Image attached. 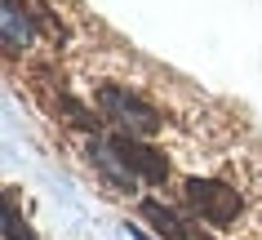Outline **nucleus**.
I'll return each mask as SVG.
<instances>
[{
	"instance_id": "nucleus-1",
	"label": "nucleus",
	"mask_w": 262,
	"mask_h": 240,
	"mask_svg": "<svg viewBox=\"0 0 262 240\" xmlns=\"http://www.w3.org/2000/svg\"><path fill=\"white\" fill-rule=\"evenodd\" d=\"M98 112L107 116L111 125H120V134H129V138H151L156 129H160V112L147 107L142 98H134V94L120 89V85H102L98 89Z\"/></svg>"
},
{
	"instance_id": "nucleus-2",
	"label": "nucleus",
	"mask_w": 262,
	"mask_h": 240,
	"mask_svg": "<svg viewBox=\"0 0 262 240\" xmlns=\"http://www.w3.org/2000/svg\"><path fill=\"white\" fill-rule=\"evenodd\" d=\"M187 200H191V209L209 227H231L235 213H240V191L218 183V178H191L187 183Z\"/></svg>"
},
{
	"instance_id": "nucleus-3",
	"label": "nucleus",
	"mask_w": 262,
	"mask_h": 240,
	"mask_svg": "<svg viewBox=\"0 0 262 240\" xmlns=\"http://www.w3.org/2000/svg\"><path fill=\"white\" fill-rule=\"evenodd\" d=\"M111 147H116V156L124 160V169L134 173V178H142V183H165V173H169L165 156L151 151L142 138H129V134H120V138H111Z\"/></svg>"
},
{
	"instance_id": "nucleus-4",
	"label": "nucleus",
	"mask_w": 262,
	"mask_h": 240,
	"mask_svg": "<svg viewBox=\"0 0 262 240\" xmlns=\"http://www.w3.org/2000/svg\"><path fill=\"white\" fill-rule=\"evenodd\" d=\"M27 40H31V18L23 14V5H18V0H5V49L18 54Z\"/></svg>"
},
{
	"instance_id": "nucleus-5",
	"label": "nucleus",
	"mask_w": 262,
	"mask_h": 240,
	"mask_svg": "<svg viewBox=\"0 0 262 240\" xmlns=\"http://www.w3.org/2000/svg\"><path fill=\"white\" fill-rule=\"evenodd\" d=\"M142 218L156 227V236H160V240H191L187 231H182V223L160 205V200H147V205H142Z\"/></svg>"
},
{
	"instance_id": "nucleus-6",
	"label": "nucleus",
	"mask_w": 262,
	"mask_h": 240,
	"mask_svg": "<svg viewBox=\"0 0 262 240\" xmlns=\"http://www.w3.org/2000/svg\"><path fill=\"white\" fill-rule=\"evenodd\" d=\"M5 236L9 240H31L27 223H18V209H14V196H5Z\"/></svg>"
},
{
	"instance_id": "nucleus-7",
	"label": "nucleus",
	"mask_w": 262,
	"mask_h": 240,
	"mask_svg": "<svg viewBox=\"0 0 262 240\" xmlns=\"http://www.w3.org/2000/svg\"><path fill=\"white\" fill-rule=\"evenodd\" d=\"M134 236H138V231H134ZM138 240H147V236H138Z\"/></svg>"
}]
</instances>
